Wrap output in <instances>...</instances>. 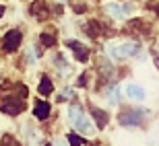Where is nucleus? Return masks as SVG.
<instances>
[{"label": "nucleus", "instance_id": "f257e3e1", "mask_svg": "<svg viewBox=\"0 0 159 146\" xmlns=\"http://www.w3.org/2000/svg\"><path fill=\"white\" fill-rule=\"evenodd\" d=\"M68 117L72 119V123H75V128H77L79 132H85V134H91V132H93V126H91V122H89L87 117L83 115L81 111L70 109V111H68Z\"/></svg>", "mask_w": 159, "mask_h": 146}, {"label": "nucleus", "instance_id": "f03ea898", "mask_svg": "<svg viewBox=\"0 0 159 146\" xmlns=\"http://www.w3.org/2000/svg\"><path fill=\"white\" fill-rule=\"evenodd\" d=\"M21 39H23L21 31H17V29L8 31V33L4 35V39H2V47H4V52H15V49L21 45Z\"/></svg>", "mask_w": 159, "mask_h": 146}, {"label": "nucleus", "instance_id": "7ed1b4c3", "mask_svg": "<svg viewBox=\"0 0 159 146\" xmlns=\"http://www.w3.org/2000/svg\"><path fill=\"white\" fill-rule=\"evenodd\" d=\"M139 45L136 43H124V45H112L110 47V54L114 58H128V56H134Z\"/></svg>", "mask_w": 159, "mask_h": 146}, {"label": "nucleus", "instance_id": "20e7f679", "mask_svg": "<svg viewBox=\"0 0 159 146\" xmlns=\"http://www.w3.org/2000/svg\"><path fill=\"white\" fill-rule=\"evenodd\" d=\"M23 109H25V105L19 99H4L0 103V111H2V113H8V115H17V113H21Z\"/></svg>", "mask_w": 159, "mask_h": 146}, {"label": "nucleus", "instance_id": "39448f33", "mask_svg": "<svg viewBox=\"0 0 159 146\" xmlns=\"http://www.w3.org/2000/svg\"><path fill=\"white\" fill-rule=\"evenodd\" d=\"M66 45L75 52V58H77L79 62H87L89 60V49L83 45V43H79V41H75V39H66Z\"/></svg>", "mask_w": 159, "mask_h": 146}, {"label": "nucleus", "instance_id": "423d86ee", "mask_svg": "<svg viewBox=\"0 0 159 146\" xmlns=\"http://www.w3.org/2000/svg\"><path fill=\"white\" fill-rule=\"evenodd\" d=\"M126 95L134 101L145 99V91H143V87H139V84H128V87H126Z\"/></svg>", "mask_w": 159, "mask_h": 146}, {"label": "nucleus", "instance_id": "0eeeda50", "mask_svg": "<svg viewBox=\"0 0 159 146\" xmlns=\"http://www.w3.org/2000/svg\"><path fill=\"white\" fill-rule=\"evenodd\" d=\"M120 122H122L124 126H134V123L141 122V113H134V111H126V113H122Z\"/></svg>", "mask_w": 159, "mask_h": 146}, {"label": "nucleus", "instance_id": "6e6552de", "mask_svg": "<svg viewBox=\"0 0 159 146\" xmlns=\"http://www.w3.org/2000/svg\"><path fill=\"white\" fill-rule=\"evenodd\" d=\"M31 12H33L37 19H41V21H43V19H48V15H50L48 6L41 4V2H33V4H31Z\"/></svg>", "mask_w": 159, "mask_h": 146}, {"label": "nucleus", "instance_id": "1a4fd4ad", "mask_svg": "<svg viewBox=\"0 0 159 146\" xmlns=\"http://www.w3.org/2000/svg\"><path fill=\"white\" fill-rule=\"evenodd\" d=\"M50 115V105H48L46 101H37L35 103V117L37 119H46Z\"/></svg>", "mask_w": 159, "mask_h": 146}, {"label": "nucleus", "instance_id": "9d476101", "mask_svg": "<svg viewBox=\"0 0 159 146\" xmlns=\"http://www.w3.org/2000/svg\"><path fill=\"white\" fill-rule=\"evenodd\" d=\"M91 113H93L97 126H99V128H106V126H107V113H106V111H101V109H97V107H93V109H91Z\"/></svg>", "mask_w": 159, "mask_h": 146}, {"label": "nucleus", "instance_id": "9b49d317", "mask_svg": "<svg viewBox=\"0 0 159 146\" xmlns=\"http://www.w3.org/2000/svg\"><path fill=\"white\" fill-rule=\"evenodd\" d=\"M52 91H54L52 80H50L48 76H43V78H41V82H39V93H41V95H50Z\"/></svg>", "mask_w": 159, "mask_h": 146}, {"label": "nucleus", "instance_id": "f8f14e48", "mask_svg": "<svg viewBox=\"0 0 159 146\" xmlns=\"http://www.w3.org/2000/svg\"><path fill=\"white\" fill-rule=\"evenodd\" d=\"M85 31H87L91 37H97L99 35V23H97V21H89L87 27H85Z\"/></svg>", "mask_w": 159, "mask_h": 146}, {"label": "nucleus", "instance_id": "ddd939ff", "mask_svg": "<svg viewBox=\"0 0 159 146\" xmlns=\"http://www.w3.org/2000/svg\"><path fill=\"white\" fill-rule=\"evenodd\" d=\"M107 11L112 12V17H116V19H122V17H124V12H126L124 8H120L118 4H110V6H107Z\"/></svg>", "mask_w": 159, "mask_h": 146}, {"label": "nucleus", "instance_id": "4468645a", "mask_svg": "<svg viewBox=\"0 0 159 146\" xmlns=\"http://www.w3.org/2000/svg\"><path fill=\"white\" fill-rule=\"evenodd\" d=\"M68 142H70L72 146H81V144H85V138H81V136H77V134H68Z\"/></svg>", "mask_w": 159, "mask_h": 146}, {"label": "nucleus", "instance_id": "2eb2a0df", "mask_svg": "<svg viewBox=\"0 0 159 146\" xmlns=\"http://www.w3.org/2000/svg\"><path fill=\"white\" fill-rule=\"evenodd\" d=\"M41 43L46 47H50V45L56 43V39H54V35H50V33H41Z\"/></svg>", "mask_w": 159, "mask_h": 146}, {"label": "nucleus", "instance_id": "dca6fc26", "mask_svg": "<svg viewBox=\"0 0 159 146\" xmlns=\"http://www.w3.org/2000/svg\"><path fill=\"white\" fill-rule=\"evenodd\" d=\"M149 8H153V11L159 15V4H157V2H149Z\"/></svg>", "mask_w": 159, "mask_h": 146}, {"label": "nucleus", "instance_id": "f3484780", "mask_svg": "<svg viewBox=\"0 0 159 146\" xmlns=\"http://www.w3.org/2000/svg\"><path fill=\"white\" fill-rule=\"evenodd\" d=\"M2 15H4V6H0V17H2Z\"/></svg>", "mask_w": 159, "mask_h": 146}]
</instances>
